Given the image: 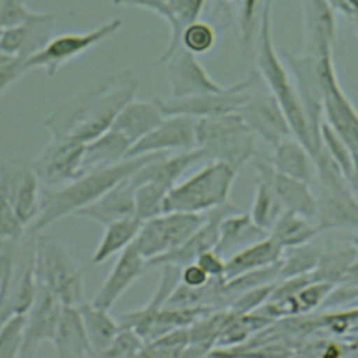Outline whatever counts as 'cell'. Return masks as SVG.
Here are the masks:
<instances>
[{
    "label": "cell",
    "mask_w": 358,
    "mask_h": 358,
    "mask_svg": "<svg viewBox=\"0 0 358 358\" xmlns=\"http://www.w3.org/2000/svg\"><path fill=\"white\" fill-rule=\"evenodd\" d=\"M138 81L130 71L105 76L56 106L42 126L52 138L87 143L109 130L120 109L136 98Z\"/></svg>",
    "instance_id": "1"
},
{
    "label": "cell",
    "mask_w": 358,
    "mask_h": 358,
    "mask_svg": "<svg viewBox=\"0 0 358 358\" xmlns=\"http://www.w3.org/2000/svg\"><path fill=\"white\" fill-rule=\"evenodd\" d=\"M157 154H144L126 158L115 165L85 171L73 180L57 186L41 189L39 214L28 228L29 234L43 232L53 222L74 215L80 208L94 203L110 187L131 176Z\"/></svg>",
    "instance_id": "2"
},
{
    "label": "cell",
    "mask_w": 358,
    "mask_h": 358,
    "mask_svg": "<svg viewBox=\"0 0 358 358\" xmlns=\"http://www.w3.org/2000/svg\"><path fill=\"white\" fill-rule=\"evenodd\" d=\"M256 71L281 106L289 123L292 136L308 148L313 158L319 148L312 137L291 74L274 46L273 0H263L256 32Z\"/></svg>",
    "instance_id": "3"
},
{
    "label": "cell",
    "mask_w": 358,
    "mask_h": 358,
    "mask_svg": "<svg viewBox=\"0 0 358 358\" xmlns=\"http://www.w3.org/2000/svg\"><path fill=\"white\" fill-rule=\"evenodd\" d=\"M313 161L315 221L320 231L358 232V197L351 190L347 178L322 147L313 157Z\"/></svg>",
    "instance_id": "4"
},
{
    "label": "cell",
    "mask_w": 358,
    "mask_h": 358,
    "mask_svg": "<svg viewBox=\"0 0 358 358\" xmlns=\"http://www.w3.org/2000/svg\"><path fill=\"white\" fill-rule=\"evenodd\" d=\"M34 274L36 284L55 294L62 303L78 306L85 301L83 268L56 235L36 234Z\"/></svg>",
    "instance_id": "5"
},
{
    "label": "cell",
    "mask_w": 358,
    "mask_h": 358,
    "mask_svg": "<svg viewBox=\"0 0 358 358\" xmlns=\"http://www.w3.org/2000/svg\"><path fill=\"white\" fill-rule=\"evenodd\" d=\"M238 169L222 161H210L196 173L173 185L165 197L164 211L207 213L228 204Z\"/></svg>",
    "instance_id": "6"
},
{
    "label": "cell",
    "mask_w": 358,
    "mask_h": 358,
    "mask_svg": "<svg viewBox=\"0 0 358 358\" xmlns=\"http://www.w3.org/2000/svg\"><path fill=\"white\" fill-rule=\"evenodd\" d=\"M256 134L236 113H225L196 120V148L206 159L222 161L239 171L256 152Z\"/></svg>",
    "instance_id": "7"
},
{
    "label": "cell",
    "mask_w": 358,
    "mask_h": 358,
    "mask_svg": "<svg viewBox=\"0 0 358 358\" xmlns=\"http://www.w3.org/2000/svg\"><path fill=\"white\" fill-rule=\"evenodd\" d=\"M122 25V18H112L88 31L53 35L42 49L25 60L27 71L41 69L48 76H53L62 66L116 34Z\"/></svg>",
    "instance_id": "8"
},
{
    "label": "cell",
    "mask_w": 358,
    "mask_h": 358,
    "mask_svg": "<svg viewBox=\"0 0 358 358\" xmlns=\"http://www.w3.org/2000/svg\"><path fill=\"white\" fill-rule=\"evenodd\" d=\"M207 213L164 211L143 221L134 239L140 253L151 260L179 248L206 220Z\"/></svg>",
    "instance_id": "9"
},
{
    "label": "cell",
    "mask_w": 358,
    "mask_h": 358,
    "mask_svg": "<svg viewBox=\"0 0 358 358\" xmlns=\"http://www.w3.org/2000/svg\"><path fill=\"white\" fill-rule=\"evenodd\" d=\"M257 78V71H252L245 80L227 85L225 90L218 92H207L185 98H154L159 109L165 116L168 115H185L194 119L218 116L225 113L238 112V109L246 101L250 87Z\"/></svg>",
    "instance_id": "10"
},
{
    "label": "cell",
    "mask_w": 358,
    "mask_h": 358,
    "mask_svg": "<svg viewBox=\"0 0 358 358\" xmlns=\"http://www.w3.org/2000/svg\"><path fill=\"white\" fill-rule=\"evenodd\" d=\"M281 57L291 74L312 137L320 150L319 130L323 122V85L320 76L322 56H315L308 52L296 55L288 50H282Z\"/></svg>",
    "instance_id": "11"
},
{
    "label": "cell",
    "mask_w": 358,
    "mask_h": 358,
    "mask_svg": "<svg viewBox=\"0 0 358 358\" xmlns=\"http://www.w3.org/2000/svg\"><path fill=\"white\" fill-rule=\"evenodd\" d=\"M42 185L31 165L21 158L0 162V193L13 207L18 221L27 228L39 214Z\"/></svg>",
    "instance_id": "12"
},
{
    "label": "cell",
    "mask_w": 358,
    "mask_h": 358,
    "mask_svg": "<svg viewBox=\"0 0 358 358\" xmlns=\"http://www.w3.org/2000/svg\"><path fill=\"white\" fill-rule=\"evenodd\" d=\"M323 85V120L345 141L351 154L358 152V110L344 92L333 62V53L320 57Z\"/></svg>",
    "instance_id": "13"
},
{
    "label": "cell",
    "mask_w": 358,
    "mask_h": 358,
    "mask_svg": "<svg viewBox=\"0 0 358 358\" xmlns=\"http://www.w3.org/2000/svg\"><path fill=\"white\" fill-rule=\"evenodd\" d=\"M249 129L264 143L274 147L292 136L289 123L259 73L243 105L236 112Z\"/></svg>",
    "instance_id": "14"
},
{
    "label": "cell",
    "mask_w": 358,
    "mask_h": 358,
    "mask_svg": "<svg viewBox=\"0 0 358 358\" xmlns=\"http://www.w3.org/2000/svg\"><path fill=\"white\" fill-rule=\"evenodd\" d=\"M83 150L84 143L71 138H50L31 162L41 185L57 187L81 175Z\"/></svg>",
    "instance_id": "15"
},
{
    "label": "cell",
    "mask_w": 358,
    "mask_h": 358,
    "mask_svg": "<svg viewBox=\"0 0 358 358\" xmlns=\"http://www.w3.org/2000/svg\"><path fill=\"white\" fill-rule=\"evenodd\" d=\"M196 120L185 115L164 116L150 133L130 147L127 158L196 148Z\"/></svg>",
    "instance_id": "16"
},
{
    "label": "cell",
    "mask_w": 358,
    "mask_h": 358,
    "mask_svg": "<svg viewBox=\"0 0 358 358\" xmlns=\"http://www.w3.org/2000/svg\"><path fill=\"white\" fill-rule=\"evenodd\" d=\"M166 63H169L166 74L171 90L169 96L185 98L207 92H218L227 88V85L220 84L208 74L196 55L180 46Z\"/></svg>",
    "instance_id": "17"
},
{
    "label": "cell",
    "mask_w": 358,
    "mask_h": 358,
    "mask_svg": "<svg viewBox=\"0 0 358 358\" xmlns=\"http://www.w3.org/2000/svg\"><path fill=\"white\" fill-rule=\"evenodd\" d=\"M55 15L39 13L20 24L0 31V53L27 60L55 35Z\"/></svg>",
    "instance_id": "18"
},
{
    "label": "cell",
    "mask_w": 358,
    "mask_h": 358,
    "mask_svg": "<svg viewBox=\"0 0 358 358\" xmlns=\"http://www.w3.org/2000/svg\"><path fill=\"white\" fill-rule=\"evenodd\" d=\"M148 268L147 259L140 253L137 246L130 243L123 249L103 280L102 285L95 292L91 303L102 309H110L117 299L141 277Z\"/></svg>",
    "instance_id": "19"
},
{
    "label": "cell",
    "mask_w": 358,
    "mask_h": 358,
    "mask_svg": "<svg viewBox=\"0 0 358 358\" xmlns=\"http://www.w3.org/2000/svg\"><path fill=\"white\" fill-rule=\"evenodd\" d=\"M63 303L49 289L36 284V295L25 315L24 344L20 357H31L42 343H52Z\"/></svg>",
    "instance_id": "20"
},
{
    "label": "cell",
    "mask_w": 358,
    "mask_h": 358,
    "mask_svg": "<svg viewBox=\"0 0 358 358\" xmlns=\"http://www.w3.org/2000/svg\"><path fill=\"white\" fill-rule=\"evenodd\" d=\"M303 24V52L315 56L333 53L337 31V11L327 0H301Z\"/></svg>",
    "instance_id": "21"
},
{
    "label": "cell",
    "mask_w": 358,
    "mask_h": 358,
    "mask_svg": "<svg viewBox=\"0 0 358 358\" xmlns=\"http://www.w3.org/2000/svg\"><path fill=\"white\" fill-rule=\"evenodd\" d=\"M234 210H236L234 206L225 204V206H221L211 211H207L206 220L201 222V225L179 248H176L172 252H168L162 256L147 260L148 268L159 267L161 264H165V263H171V264H176V266L182 267L187 263L194 262L200 253L214 249L218 242L220 222L225 214H228Z\"/></svg>",
    "instance_id": "22"
},
{
    "label": "cell",
    "mask_w": 358,
    "mask_h": 358,
    "mask_svg": "<svg viewBox=\"0 0 358 358\" xmlns=\"http://www.w3.org/2000/svg\"><path fill=\"white\" fill-rule=\"evenodd\" d=\"M256 172L263 175L268 180L284 210H289L315 220L316 196L312 185L305 180L277 172L268 164V161H257Z\"/></svg>",
    "instance_id": "23"
},
{
    "label": "cell",
    "mask_w": 358,
    "mask_h": 358,
    "mask_svg": "<svg viewBox=\"0 0 358 358\" xmlns=\"http://www.w3.org/2000/svg\"><path fill=\"white\" fill-rule=\"evenodd\" d=\"M74 215L91 220L102 227L134 215V183L131 176L110 187L94 203L80 208Z\"/></svg>",
    "instance_id": "24"
},
{
    "label": "cell",
    "mask_w": 358,
    "mask_h": 358,
    "mask_svg": "<svg viewBox=\"0 0 358 358\" xmlns=\"http://www.w3.org/2000/svg\"><path fill=\"white\" fill-rule=\"evenodd\" d=\"M52 344L57 357H94L77 306L63 303Z\"/></svg>",
    "instance_id": "25"
},
{
    "label": "cell",
    "mask_w": 358,
    "mask_h": 358,
    "mask_svg": "<svg viewBox=\"0 0 358 358\" xmlns=\"http://www.w3.org/2000/svg\"><path fill=\"white\" fill-rule=\"evenodd\" d=\"M164 116L154 99L144 101L133 98L120 109L110 129L123 134L133 145L150 133Z\"/></svg>",
    "instance_id": "26"
},
{
    "label": "cell",
    "mask_w": 358,
    "mask_h": 358,
    "mask_svg": "<svg viewBox=\"0 0 358 358\" xmlns=\"http://www.w3.org/2000/svg\"><path fill=\"white\" fill-rule=\"evenodd\" d=\"M267 235L268 232L256 225L249 213L234 210L222 217L220 222L218 242L214 249L227 259L236 250L257 242Z\"/></svg>",
    "instance_id": "27"
},
{
    "label": "cell",
    "mask_w": 358,
    "mask_h": 358,
    "mask_svg": "<svg viewBox=\"0 0 358 358\" xmlns=\"http://www.w3.org/2000/svg\"><path fill=\"white\" fill-rule=\"evenodd\" d=\"M282 248L270 236L253 242L225 259V280L273 266L280 262Z\"/></svg>",
    "instance_id": "28"
},
{
    "label": "cell",
    "mask_w": 358,
    "mask_h": 358,
    "mask_svg": "<svg viewBox=\"0 0 358 358\" xmlns=\"http://www.w3.org/2000/svg\"><path fill=\"white\" fill-rule=\"evenodd\" d=\"M130 147L131 143L123 134L109 129L84 144L81 171L115 165L127 158Z\"/></svg>",
    "instance_id": "29"
},
{
    "label": "cell",
    "mask_w": 358,
    "mask_h": 358,
    "mask_svg": "<svg viewBox=\"0 0 358 358\" xmlns=\"http://www.w3.org/2000/svg\"><path fill=\"white\" fill-rule=\"evenodd\" d=\"M268 164L280 173L301 179L309 185L315 180V161L308 148L294 136L273 147Z\"/></svg>",
    "instance_id": "30"
},
{
    "label": "cell",
    "mask_w": 358,
    "mask_h": 358,
    "mask_svg": "<svg viewBox=\"0 0 358 358\" xmlns=\"http://www.w3.org/2000/svg\"><path fill=\"white\" fill-rule=\"evenodd\" d=\"M77 308L80 310L94 357H99L103 354L117 333L120 326L119 320L112 317L108 309L98 308L87 301L80 303Z\"/></svg>",
    "instance_id": "31"
},
{
    "label": "cell",
    "mask_w": 358,
    "mask_h": 358,
    "mask_svg": "<svg viewBox=\"0 0 358 358\" xmlns=\"http://www.w3.org/2000/svg\"><path fill=\"white\" fill-rule=\"evenodd\" d=\"M141 224L143 221L140 218L130 215L105 225L103 235L92 253L91 263L102 264L112 256L119 255L123 249L134 242Z\"/></svg>",
    "instance_id": "32"
},
{
    "label": "cell",
    "mask_w": 358,
    "mask_h": 358,
    "mask_svg": "<svg viewBox=\"0 0 358 358\" xmlns=\"http://www.w3.org/2000/svg\"><path fill=\"white\" fill-rule=\"evenodd\" d=\"M319 234L322 231L315 220L289 210H284L268 231V235L282 249L306 243L317 238Z\"/></svg>",
    "instance_id": "33"
},
{
    "label": "cell",
    "mask_w": 358,
    "mask_h": 358,
    "mask_svg": "<svg viewBox=\"0 0 358 358\" xmlns=\"http://www.w3.org/2000/svg\"><path fill=\"white\" fill-rule=\"evenodd\" d=\"M357 256L358 249L352 243H323L319 264L312 271L313 280L326 281L333 285L338 284Z\"/></svg>",
    "instance_id": "34"
},
{
    "label": "cell",
    "mask_w": 358,
    "mask_h": 358,
    "mask_svg": "<svg viewBox=\"0 0 358 358\" xmlns=\"http://www.w3.org/2000/svg\"><path fill=\"white\" fill-rule=\"evenodd\" d=\"M322 252L323 242L316 241V238L306 243L282 249L278 271L280 280L310 274L317 267Z\"/></svg>",
    "instance_id": "35"
},
{
    "label": "cell",
    "mask_w": 358,
    "mask_h": 358,
    "mask_svg": "<svg viewBox=\"0 0 358 358\" xmlns=\"http://www.w3.org/2000/svg\"><path fill=\"white\" fill-rule=\"evenodd\" d=\"M282 211L284 207L275 196L268 180L263 175L257 173L255 196L249 211L252 220L256 225L268 232Z\"/></svg>",
    "instance_id": "36"
},
{
    "label": "cell",
    "mask_w": 358,
    "mask_h": 358,
    "mask_svg": "<svg viewBox=\"0 0 358 358\" xmlns=\"http://www.w3.org/2000/svg\"><path fill=\"white\" fill-rule=\"evenodd\" d=\"M166 193L168 189L154 182L134 183V215L145 221L164 213Z\"/></svg>",
    "instance_id": "37"
},
{
    "label": "cell",
    "mask_w": 358,
    "mask_h": 358,
    "mask_svg": "<svg viewBox=\"0 0 358 358\" xmlns=\"http://www.w3.org/2000/svg\"><path fill=\"white\" fill-rule=\"evenodd\" d=\"M190 343L189 327L172 329L147 341L140 352L145 357H175L186 354Z\"/></svg>",
    "instance_id": "38"
},
{
    "label": "cell",
    "mask_w": 358,
    "mask_h": 358,
    "mask_svg": "<svg viewBox=\"0 0 358 358\" xmlns=\"http://www.w3.org/2000/svg\"><path fill=\"white\" fill-rule=\"evenodd\" d=\"M215 42V28L210 22L199 18L183 28L179 39V46L196 56H200L210 52L214 48Z\"/></svg>",
    "instance_id": "39"
},
{
    "label": "cell",
    "mask_w": 358,
    "mask_h": 358,
    "mask_svg": "<svg viewBox=\"0 0 358 358\" xmlns=\"http://www.w3.org/2000/svg\"><path fill=\"white\" fill-rule=\"evenodd\" d=\"M334 285L326 281H319V280H310L308 284H305L301 289H298L294 295L285 296L288 301L292 315L298 313H306L312 312L316 308H319L329 292L331 291Z\"/></svg>",
    "instance_id": "40"
},
{
    "label": "cell",
    "mask_w": 358,
    "mask_h": 358,
    "mask_svg": "<svg viewBox=\"0 0 358 358\" xmlns=\"http://www.w3.org/2000/svg\"><path fill=\"white\" fill-rule=\"evenodd\" d=\"M320 147L331 158V161L348 178L352 168V154L345 141L323 120L319 130Z\"/></svg>",
    "instance_id": "41"
},
{
    "label": "cell",
    "mask_w": 358,
    "mask_h": 358,
    "mask_svg": "<svg viewBox=\"0 0 358 358\" xmlns=\"http://www.w3.org/2000/svg\"><path fill=\"white\" fill-rule=\"evenodd\" d=\"M25 315H14L0 326V358L21 355L24 344Z\"/></svg>",
    "instance_id": "42"
},
{
    "label": "cell",
    "mask_w": 358,
    "mask_h": 358,
    "mask_svg": "<svg viewBox=\"0 0 358 358\" xmlns=\"http://www.w3.org/2000/svg\"><path fill=\"white\" fill-rule=\"evenodd\" d=\"M27 228L18 221L13 207L0 193V255L11 245H17Z\"/></svg>",
    "instance_id": "43"
},
{
    "label": "cell",
    "mask_w": 358,
    "mask_h": 358,
    "mask_svg": "<svg viewBox=\"0 0 358 358\" xmlns=\"http://www.w3.org/2000/svg\"><path fill=\"white\" fill-rule=\"evenodd\" d=\"M145 341L144 338L131 327L119 326L112 343L103 351L102 357H134L140 355Z\"/></svg>",
    "instance_id": "44"
},
{
    "label": "cell",
    "mask_w": 358,
    "mask_h": 358,
    "mask_svg": "<svg viewBox=\"0 0 358 358\" xmlns=\"http://www.w3.org/2000/svg\"><path fill=\"white\" fill-rule=\"evenodd\" d=\"M275 282L264 284V285L248 289V291L236 295L228 303V310L235 315H248V313L256 312L264 302L268 301Z\"/></svg>",
    "instance_id": "45"
},
{
    "label": "cell",
    "mask_w": 358,
    "mask_h": 358,
    "mask_svg": "<svg viewBox=\"0 0 358 358\" xmlns=\"http://www.w3.org/2000/svg\"><path fill=\"white\" fill-rule=\"evenodd\" d=\"M38 11L27 7L24 0H0V31L35 17Z\"/></svg>",
    "instance_id": "46"
},
{
    "label": "cell",
    "mask_w": 358,
    "mask_h": 358,
    "mask_svg": "<svg viewBox=\"0 0 358 358\" xmlns=\"http://www.w3.org/2000/svg\"><path fill=\"white\" fill-rule=\"evenodd\" d=\"M25 73V60L0 53V95Z\"/></svg>",
    "instance_id": "47"
},
{
    "label": "cell",
    "mask_w": 358,
    "mask_h": 358,
    "mask_svg": "<svg viewBox=\"0 0 358 358\" xmlns=\"http://www.w3.org/2000/svg\"><path fill=\"white\" fill-rule=\"evenodd\" d=\"M194 263H197L210 278L225 280V257L220 255L215 249H210L200 253L196 257Z\"/></svg>",
    "instance_id": "48"
},
{
    "label": "cell",
    "mask_w": 358,
    "mask_h": 358,
    "mask_svg": "<svg viewBox=\"0 0 358 358\" xmlns=\"http://www.w3.org/2000/svg\"><path fill=\"white\" fill-rule=\"evenodd\" d=\"M210 280L211 278L207 275V273L194 262L187 263L180 268L179 282H182L183 285H187L192 288H200L207 285Z\"/></svg>",
    "instance_id": "49"
},
{
    "label": "cell",
    "mask_w": 358,
    "mask_h": 358,
    "mask_svg": "<svg viewBox=\"0 0 358 358\" xmlns=\"http://www.w3.org/2000/svg\"><path fill=\"white\" fill-rule=\"evenodd\" d=\"M115 6L136 7L151 11L161 17L164 21L168 15V0H112Z\"/></svg>",
    "instance_id": "50"
},
{
    "label": "cell",
    "mask_w": 358,
    "mask_h": 358,
    "mask_svg": "<svg viewBox=\"0 0 358 358\" xmlns=\"http://www.w3.org/2000/svg\"><path fill=\"white\" fill-rule=\"evenodd\" d=\"M338 284H347L351 287H358V256L350 264L348 270L345 271L343 280Z\"/></svg>",
    "instance_id": "51"
},
{
    "label": "cell",
    "mask_w": 358,
    "mask_h": 358,
    "mask_svg": "<svg viewBox=\"0 0 358 358\" xmlns=\"http://www.w3.org/2000/svg\"><path fill=\"white\" fill-rule=\"evenodd\" d=\"M347 182L354 192V194L358 197V152L352 154V168L347 178Z\"/></svg>",
    "instance_id": "52"
},
{
    "label": "cell",
    "mask_w": 358,
    "mask_h": 358,
    "mask_svg": "<svg viewBox=\"0 0 358 358\" xmlns=\"http://www.w3.org/2000/svg\"><path fill=\"white\" fill-rule=\"evenodd\" d=\"M15 246H18V243L8 246V248L0 255V284H1V278H3V274H4V270H6V264H7L8 256H10V253L13 252V249H14Z\"/></svg>",
    "instance_id": "53"
},
{
    "label": "cell",
    "mask_w": 358,
    "mask_h": 358,
    "mask_svg": "<svg viewBox=\"0 0 358 358\" xmlns=\"http://www.w3.org/2000/svg\"><path fill=\"white\" fill-rule=\"evenodd\" d=\"M351 243L358 249V232H355V234H354V236L351 238Z\"/></svg>",
    "instance_id": "54"
}]
</instances>
